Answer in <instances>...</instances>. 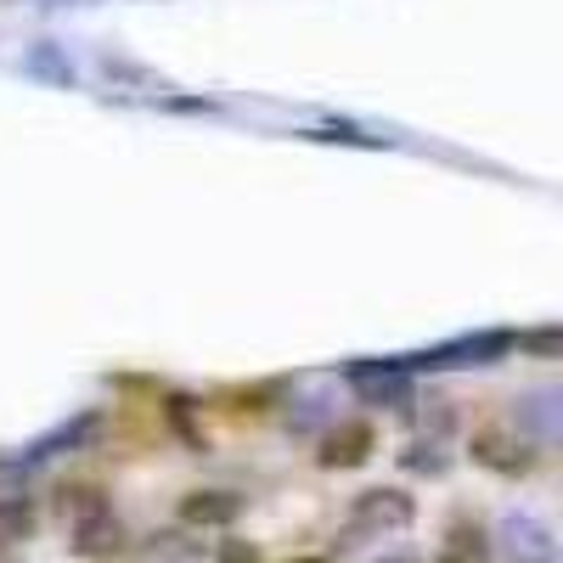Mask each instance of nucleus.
Returning <instances> with one entry per match:
<instances>
[{"instance_id":"19","label":"nucleus","mask_w":563,"mask_h":563,"mask_svg":"<svg viewBox=\"0 0 563 563\" xmlns=\"http://www.w3.org/2000/svg\"><path fill=\"white\" fill-rule=\"evenodd\" d=\"M299 563H333V558H299Z\"/></svg>"},{"instance_id":"1","label":"nucleus","mask_w":563,"mask_h":563,"mask_svg":"<svg viewBox=\"0 0 563 563\" xmlns=\"http://www.w3.org/2000/svg\"><path fill=\"white\" fill-rule=\"evenodd\" d=\"M512 344V333H501V327H490V333H462L440 350H422V355H406L411 372H462V366H496Z\"/></svg>"},{"instance_id":"11","label":"nucleus","mask_w":563,"mask_h":563,"mask_svg":"<svg viewBox=\"0 0 563 563\" xmlns=\"http://www.w3.org/2000/svg\"><path fill=\"white\" fill-rule=\"evenodd\" d=\"M164 417H169V429L192 445V451H203V434H198V400L192 395H169L164 400Z\"/></svg>"},{"instance_id":"3","label":"nucleus","mask_w":563,"mask_h":563,"mask_svg":"<svg viewBox=\"0 0 563 563\" xmlns=\"http://www.w3.org/2000/svg\"><path fill=\"white\" fill-rule=\"evenodd\" d=\"M512 429L530 445H563V384H536L512 400Z\"/></svg>"},{"instance_id":"16","label":"nucleus","mask_w":563,"mask_h":563,"mask_svg":"<svg viewBox=\"0 0 563 563\" xmlns=\"http://www.w3.org/2000/svg\"><path fill=\"white\" fill-rule=\"evenodd\" d=\"M108 507V496L102 490H63V512L79 525V519H90V512H102Z\"/></svg>"},{"instance_id":"5","label":"nucleus","mask_w":563,"mask_h":563,"mask_svg":"<svg viewBox=\"0 0 563 563\" xmlns=\"http://www.w3.org/2000/svg\"><path fill=\"white\" fill-rule=\"evenodd\" d=\"M474 462L490 467V474H507V479H519L536 467V451L525 434H507V429H479L474 434Z\"/></svg>"},{"instance_id":"20","label":"nucleus","mask_w":563,"mask_h":563,"mask_svg":"<svg viewBox=\"0 0 563 563\" xmlns=\"http://www.w3.org/2000/svg\"><path fill=\"white\" fill-rule=\"evenodd\" d=\"M384 563H406V558H384Z\"/></svg>"},{"instance_id":"9","label":"nucleus","mask_w":563,"mask_h":563,"mask_svg":"<svg viewBox=\"0 0 563 563\" xmlns=\"http://www.w3.org/2000/svg\"><path fill=\"white\" fill-rule=\"evenodd\" d=\"M119 547H124V525H119L113 507H102V512H90V519L74 525V552L79 558H108Z\"/></svg>"},{"instance_id":"14","label":"nucleus","mask_w":563,"mask_h":563,"mask_svg":"<svg viewBox=\"0 0 563 563\" xmlns=\"http://www.w3.org/2000/svg\"><path fill=\"white\" fill-rule=\"evenodd\" d=\"M445 462H451V456H445L440 445H429V440H417V445L400 456L406 474H429V479H434V474H445Z\"/></svg>"},{"instance_id":"12","label":"nucleus","mask_w":563,"mask_h":563,"mask_svg":"<svg viewBox=\"0 0 563 563\" xmlns=\"http://www.w3.org/2000/svg\"><path fill=\"white\" fill-rule=\"evenodd\" d=\"M198 558H203V547H198V541H186L180 530H175V536L164 530V536L147 541V563H198Z\"/></svg>"},{"instance_id":"6","label":"nucleus","mask_w":563,"mask_h":563,"mask_svg":"<svg viewBox=\"0 0 563 563\" xmlns=\"http://www.w3.org/2000/svg\"><path fill=\"white\" fill-rule=\"evenodd\" d=\"M496 541L512 563H547L552 558V530L541 519H530V512H507L496 525Z\"/></svg>"},{"instance_id":"10","label":"nucleus","mask_w":563,"mask_h":563,"mask_svg":"<svg viewBox=\"0 0 563 563\" xmlns=\"http://www.w3.org/2000/svg\"><path fill=\"white\" fill-rule=\"evenodd\" d=\"M102 429V417L97 411H85V417H68L63 429H52V434H40L29 451H23V462H52V456H63V451H74V445H85L90 434Z\"/></svg>"},{"instance_id":"7","label":"nucleus","mask_w":563,"mask_h":563,"mask_svg":"<svg viewBox=\"0 0 563 563\" xmlns=\"http://www.w3.org/2000/svg\"><path fill=\"white\" fill-rule=\"evenodd\" d=\"M249 512V501L238 490H192L180 496V525H203V530H225Z\"/></svg>"},{"instance_id":"8","label":"nucleus","mask_w":563,"mask_h":563,"mask_svg":"<svg viewBox=\"0 0 563 563\" xmlns=\"http://www.w3.org/2000/svg\"><path fill=\"white\" fill-rule=\"evenodd\" d=\"M366 456H372V429L366 422H339V429L321 440V451H316L321 467H361Z\"/></svg>"},{"instance_id":"18","label":"nucleus","mask_w":563,"mask_h":563,"mask_svg":"<svg viewBox=\"0 0 563 563\" xmlns=\"http://www.w3.org/2000/svg\"><path fill=\"white\" fill-rule=\"evenodd\" d=\"M214 563H260V547L254 541H220L214 547Z\"/></svg>"},{"instance_id":"2","label":"nucleus","mask_w":563,"mask_h":563,"mask_svg":"<svg viewBox=\"0 0 563 563\" xmlns=\"http://www.w3.org/2000/svg\"><path fill=\"white\" fill-rule=\"evenodd\" d=\"M417 519V501L406 490H361L355 507H350V525H344V541L350 536H395Z\"/></svg>"},{"instance_id":"17","label":"nucleus","mask_w":563,"mask_h":563,"mask_svg":"<svg viewBox=\"0 0 563 563\" xmlns=\"http://www.w3.org/2000/svg\"><path fill=\"white\" fill-rule=\"evenodd\" d=\"M29 74H40V79H57V85H68V68H63V57L52 52V45H40V52H29V63H23Z\"/></svg>"},{"instance_id":"13","label":"nucleus","mask_w":563,"mask_h":563,"mask_svg":"<svg viewBox=\"0 0 563 563\" xmlns=\"http://www.w3.org/2000/svg\"><path fill=\"white\" fill-rule=\"evenodd\" d=\"M34 530V507L23 496H0V541H18Z\"/></svg>"},{"instance_id":"4","label":"nucleus","mask_w":563,"mask_h":563,"mask_svg":"<svg viewBox=\"0 0 563 563\" xmlns=\"http://www.w3.org/2000/svg\"><path fill=\"white\" fill-rule=\"evenodd\" d=\"M344 378L366 406H389V411L411 406V366L406 361H350Z\"/></svg>"},{"instance_id":"15","label":"nucleus","mask_w":563,"mask_h":563,"mask_svg":"<svg viewBox=\"0 0 563 563\" xmlns=\"http://www.w3.org/2000/svg\"><path fill=\"white\" fill-rule=\"evenodd\" d=\"M519 350H530V355H563V327H530V333H519Z\"/></svg>"}]
</instances>
